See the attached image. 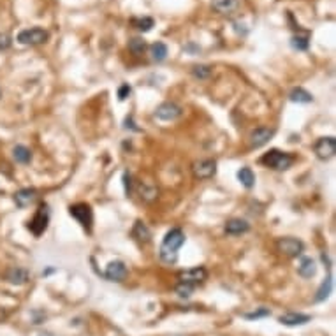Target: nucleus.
Instances as JSON below:
<instances>
[{
  "instance_id": "obj_1",
  "label": "nucleus",
  "mask_w": 336,
  "mask_h": 336,
  "mask_svg": "<svg viewBox=\"0 0 336 336\" xmlns=\"http://www.w3.org/2000/svg\"><path fill=\"white\" fill-rule=\"evenodd\" d=\"M185 243V234L181 229L174 227L164 236V241L160 245V259L166 264H174L178 261V250Z\"/></svg>"
},
{
  "instance_id": "obj_2",
  "label": "nucleus",
  "mask_w": 336,
  "mask_h": 336,
  "mask_svg": "<svg viewBox=\"0 0 336 336\" xmlns=\"http://www.w3.org/2000/svg\"><path fill=\"white\" fill-rule=\"evenodd\" d=\"M294 160L296 159H294L291 154H287V151H280V150H269L268 154H264L261 157V162L264 164L266 167L274 169V171L291 169Z\"/></svg>"
},
{
  "instance_id": "obj_3",
  "label": "nucleus",
  "mask_w": 336,
  "mask_h": 336,
  "mask_svg": "<svg viewBox=\"0 0 336 336\" xmlns=\"http://www.w3.org/2000/svg\"><path fill=\"white\" fill-rule=\"evenodd\" d=\"M49 34L46 32L44 28H39V26H34V28H25L18 34L16 41L23 46H37V44H44L48 41Z\"/></svg>"
},
{
  "instance_id": "obj_4",
  "label": "nucleus",
  "mask_w": 336,
  "mask_h": 336,
  "mask_svg": "<svg viewBox=\"0 0 336 336\" xmlns=\"http://www.w3.org/2000/svg\"><path fill=\"white\" fill-rule=\"evenodd\" d=\"M69 213H71L72 219H76L81 227L85 231L91 232V224H94V213H91V208L86 202H78V204H72L69 208Z\"/></svg>"
},
{
  "instance_id": "obj_5",
  "label": "nucleus",
  "mask_w": 336,
  "mask_h": 336,
  "mask_svg": "<svg viewBox=\"0 0 336 336\" xmlns=\"http://www.w3.org/2000/svg\"><path fill=\"white\" fill-rule=\"evenodd\" d=\"M48 224H49V208L48 204H41L39 209L36 211V215H34V219L28 222V229L34 236H41L46 232Z\"/></svg>"
},
{
  "instance_id": "obj_6",
  "label": "nucleus",
  "mask_w": 336,
  "mask_h": 336,
  "mask_svg": "<svg viewBox=\"0 0 336 336\" xmlns=\"http://www.w3.org/2000/svg\"><path fill=\"white\" fill-rule=\"evenodd\" d=\"M314 151L320 160H329L336 155V139L333 136L320 137L314 144Z\"/></svg>"
},
{
  "instance_id": "obj_7",
  "label": "nucleus",
  "mask_w": 336,
  "mask_h": 336,
  "mask_svg": "<svg viewBox=\"0 0 336 336\" xmlns=\"http://www.w3.org/2000/svg\"><path fill=\"white\" fill-rule=\"evenodd\" d=\"M192 174L197 179H209L217 174V162L211 159H202L192 164Z\"/></svg>"
},
{
  "instance_id": "obj_8",
  "label": "nucleus",
  "mask_w": 336,
  "mask_h": 336,
  "mask_svg": "<svg viewBox=\"0 0 336 336\" xmlns=\"http://www.w3.org/2000/svg\"><path fill=\"white\" fill-rule=\"evenodd\" d=\"M277 248L280 254L287 255V257H297V255L303 254L304 245L301 239H296V238H280L277 243Z\"/></svg>"
},
{
  "instance_id": "obj_9",
  "label": "nucleus",
  "mask_w": 336,
  "mask_h": 336,
  "mask_svg": "<svg viewBox=\"0 0 336 336\" xmlns=\"http://www.w3.org/2000/svg\"><path fill=\"white\" fill-rule=\"evenodd\" d=\"M206 278H208V271L202 268V266L179 271L178 273V280L179 282H183V284H190V285H194V287H197L199 284H202Z\"/></svg>"
},
{
  "instance_id": "obj_10",
  "label": "nucleus",
  "mask_w": 336,
  "mask_h": 336,
  "mask_svg": "<svg viewBox=\"0 0 336 336\" xmlns=\"http://www.w3.org/2000/svg\"><path fill=\"white\" fill-rule=\"evenodd\" d=\"M181 113H183V109L179 108L176 102H162V104L155 109L154 116L162 121H173L181 116Z\"/></svg>"
},
{
  "instance_id": "obj_11",
  "label": "nucleus",
  "mask_w": 336,
  "mask_h": 336,
  "mask_svg": "<svg viewBox=\"0 0 336 336\" xmlns=\"http://www.w3.org/2000/svg\"><path fill=\"white\" fill-rule=\"evenodd\" d=\"M274 136V129H269V127H259L255 131L250 132V148H261L264 146L266 143H269V139Z\"/></svg>"
},
{
  "instance_id": "obj_12",
  "label": "nucleus",
  "mask_w": 336,
  "mask_h": 336,
  "mask_svg": "<svg viewBox=\"0 0 336 336\" xmlns=\"http://www.w3.org/2000/svg\"><path fill=\"white\" fill-rule=\"evenodd\" d=\"M127 266L121 261H113L108 264V268L104 271V278L109 282H124L125 277H127Z\"/></svg>"
},
{
  "instance_id": "obj_13",
  "label": "nucleus",
  "mask_w": 336,
  "mask_h": 336,
  "mask_svg": "<svg viewBox=\"0 0 336 336\" xmlns=\"http://www.w3.org/2000/svg\"><path fill=\"white\" fill-rule=\"evenodd\" d=\"M39 197V192L36 189H21L14 194V202H16L18 208H28Z\"/></svg>"
},
{
  "instance_id": "obj_14",
  "label": "nucleus",
  "mask_w": 336,
  "mask_h": 336,
  "mask_svg": "<svg viewBox=\"0 0 336 336\" xmlns=\"http://www.w3.org/2000/svg\"><path fill=\"white\" fill-rule=\"evenodd\" d=\"M6 280L13 285H23L28 282V271L25 268H20V266H14V268H9L6 271Z\"/></svg>"
},
{
  "instance_id": "obj_15",
  "label": "nucleus",
  "mask_w": 336,
  "mask_h": 336,
  "mask_svg": "<svg viewBox=\"0 0 336 336\" xmlns=\"http://www.w3.org/2000/svg\"><path fill=\"white\" fill-rule=\"evenodd\" d=\"M248 231H250V224H248L247 220L231 219L225 224V232H227L229 236H239V234H245Z\"/></svg>"
},
{
  "instance_id": "obj_16",
  "label": "nucleus",
  "mask_w": 336,
  "mask_h": 336,
  "mask_svg": "<svg viewBox=\"0 0 336 336\" xmlns=\"http://www.w3.org/2000/svg\"><path fill=\"white\" fill-rule=\"evenodd\" d=\"M280 324H284V326H303V324L310 322L312 317L307 315V314H296V312H289V314H284L280 317Z\"/></svg>"
},
{
  "instance_id": "obj_17",
  "label": "nucleus",
  "mask_w": 336,
  "mask_h": 336,
  "mask_svg": "<svg viewBox=\"0 0 336 336\" xmlns=\"http://www.w3.org/2000/svg\"><path fill=\"white\" fill-rule=\"evenodd\" d=\"M211 7L220 14H229L239 7V0H211Z\"/></svg>"
},
{
  "instance_id": "obj_18",
  "label": "nucleus",
  "mask_w": 336,
  "mask_h": 336,
  "mask_svg": "<svg viewBox=\"0 0 336 336\" xmlns=\"http://www.w3.org/2000/svg\"><path fill=\"white\" fill-rule=\"evenodd\" d=\"M297 273H299V277H303V278L315 277L317 264H315L314 259H312V257H303V259H301L299 266H297Z\"/></svg>"
},
{
  "instance_id": "obj_19",
  "label": "nucleus",
  "mask_w": 336,
  "mask_h": 336,
  "mask_svg": "<svg viewBox=\"0 0 336 336\" xmlns=\"http://www.w3.org/2000/svg\"><path fill=\"white\" fill-rule=\"evenodd\" d=\"M132 236L141 243H148L151 239V231L146 227V224H143L141 220H137L134 229H132Z\"/></svg>"
},
{
  "instance_id": "obj_20",
  "label": "nucleus",
  "mask_w": 336,
  "mask_h": 336,
  "mask_svg": "<svg viewBox=\"0 0 336 336\" xmlns=\"http://www.w3.org/2000/svg\"><path fill=\"white\" fill-rule=\"evenodd\" d=\"M289 99H291L292 102H297V104H310V102H314V95L304 88H294L291 94H289Z\"/></svg>"
},
{
  "instance_id": "obj_21",
  "label": "nucleus",
  "mask_w": 336,
  "mask_h": 336,
  "mask_svg": "<svg viewBox=\"0 0 336 336\" xmlns=\"http://www.w3.org/2000/svg\"><path fill=\"white\" fill-rule=\"evenodd\" d=\"M13 159L18 164H28L32 160V151L26 146H23V144H18V146L13 148Z\"/></svg>"
},
{
  "instance_id": "obj_22",
  "label": "nucleus",
  "mask_w": 336,
  "mask_h": 336,
  "mask_svg": "<svg viewBox=\"0 0 336 336\" xmlns=\"http://www.w3.org/2000/svg\"><path fill=\"white\" fill-rule=\"evenodd\" d=\"M238 179L241 181V185L245 187V189H252V187L255 185V174L250 167H241V169L238 171Z\"/></svg>"
},
{
  "instance_id": "obj_23",
  "label": "nucleus",
  "mask_w": 336,
  "mask_h": 336,
  "mask_svg": "<svg viewBox=\"0 0 336 336\" xmlns=\"http://www.w3.org/2000/svg\"><path fill=\"white\" fill-rule=\"evenodd\" d=\"M150 55L155 62H162L167 56V46L164 43H154L150 46Z\"/></svg>"
},
{
  "instance_id": "obj_24",
  "label": "nucleus",
  "mask_w": 336,
  "mask_h": 336,
  "mask_svg": "<svg viewBox=\"0 0 336 336\" xmlns=\"http://www.w3.org/2000/svg\"><path fill=\"white\" fill-rule=\"evenodd\" d=\"M132 25H134L139 32H150V30L154 28L155 21H154V18H150V16H143V18H134V20H132Z\"/></svg>"
},
{
  "instance_id": "obj_25",
  "label": "nucleus",
  "mask_w": 336,
  "mask_h": 336,
  "mask_svg": "<svg viewBox=\"0 0 336 336\" xmlns=\"http://www.w3.org/2000/svg\"><path fill=\"white\" fill-rule=\"evenodd\" d=\"M331 289H333V277H327L326 280L322 282V285H320V289L317 291V296H315V301L319 303V301H324L327 296L331 294Z\"/></svg>"
},
{
  "instance_id": "obj_26",
  "label": "nucleus",
  "mask_w": 336,
  "mask_h": 336,
  "mask_svg": "<svg viewBox=\"0 0 336 336\" xmlns=\"http://www.w3.org/2000/svg\"><path fill=\"white\" fill-rule=\"evenodd\" d=\"M139 196L144 202H151V201L157 199L159 190L155 189V187H150V185H139Z\"/></svg>"
},
{
  "instance_id": "obj_27",
  "label": "nucleus",
  "mask_w": 336,
  "mask_h": 336,
  "mask_svg": "<svg viewBox=\"0 0 336 336\" xmlns=\"http://www.w3.org/2000/svg\"><path fill=\"white\" fill-rule=\"evenodd\" d=\"M291 46L297 51H307L308 46H310V39H308V36H294Z\"/></svg>"
},
{
  "instance_id": "obj_28",
  "label": "nucleus",
  "mask_w": 336,
  "mask_h": 336,
  "mask_svg": "<svg viewBox=\"0 0 336 336\" xmlns=\"http://www.w3.org/2000/svg\"><path fill=\"white\" fill-rule=\"evenodd\" d=\"M211 72H213V69L209 66H204V64L192 67V74L196 76L197 79H208L209 76H211Z\"/></svg>"
},
{
  "instance_id": "obj_29",
  "label": "nucleus",
  "mask_w": 336,
  "mask_h": 336,
  "mask_svg": "<svg viewBox=\"0 0 336 336\" xmlns=\"http://www.w3.org/2000/svg\"><path fill=\"white\" fill-rule=\"evenodd\" d=\"M129 49H131L134 55H143L144 49H146V43H144V39H141V37H134V39H131V43H129Z\"/></svg>"
},
{
  "instance_id": "obj_30",
  "label": "nucleus",
  "mask_w": 336,
  "mask_h": 336,
  "mask_svg": "<svg viewBox=\"0 0 336 336\" xmlns=\"http://www.w3.org/2000/svg\"><path fill=\"white\" fill-rule=\"evenodd\" d=\"M196 291V287L190 284H183V282H179V284L176 285V294L179 297H189L192 296V292Z\"/></svg>"
},
{
  "instance_id": "obj_31",
  "label": "nucleus",
  "mask_w": 336,
  "mask_h": 336,
  "mask_svg": "<svg viewBox=\"0 0 336 336\" xmlns=\"http://www.w3.org/2000/svg\"><path fill=\"white\" fill-rule=\"evenodd\" d=\"M271 312L268 308H259V310L255 312H250V314H245V319L248 320H257V319H262V317H268Z\"/></svg>"
},
{
  "instance_id": "obj_32",
  "label": "nucleus",
  "mask_w": 336,
  "mask_h": 336,
  "mask_svg": "<svg viewBox=\"0 0 336 336\" xmlns=\"http://www.w3.org/2000/svg\"><path fill=\"white\" fill-rule=\"evenodd\" d=\"M11 44H13V39H11V36L0 32V51H6V49H9Z\"/></svg>"
},
{
  "instance_id": "obj_33",
  "label": "nucleus",
  "mask_w": 336,
  "mask_h": 336,
  "mask_svg": "<svg viewBox=\"0 0 336 336\" xmlns=\"http://www.w3.org/2000/svg\"><path fill=\"white\" fill-rule=\"evenodd\" d=\"M131 91H132V88L125 83V85H121L120 88H118V99H120V101H125V99L131 95Z\"/></svg>"
},
{
  "instance_id": "obj_34",
  "label": "nucleus",
  "mask_w": 336,
  "mask_h": 336,
  "mask_svg": "<svg viewBox=\"0 0 336 336\" xmlns=\"http://www.w3.org/2000/svg\"><path fill=\"white\" fill-rule=\"evenodd\" d=\"M124 187H125V194L131 196V192H132V176L129 173H124Z\"/></svg>"
},
{
  "instance_id": "obj_35",
  "label": "nucleus",
  "mask_w": 336,
  "mask_h": 336,
  "mask_svg": "<svg viewBox=\"0 0 336 336\" xmlns=\"http://www.w3.org/2000/svg\"><path fill=\"white\" fill-rule=\"evenodd\" d=\"M39 336H53V334H49V333H41Z\"/></svg>"
},
{
  "instance_id": "obj_36",
  "label": "nucleus",
  "mask_w": 336,
  "mask_h": 336,
  "mask_svg": "<svg viewBox=\"0 0 336 336\" xmlns=\"http://www.w3.org/2000/svg\"><path fill=\"white\" fill-rule=\"evenodd\" d=\"M0 99H2V88H0Z\"/></svg>"
}]
</instances>
